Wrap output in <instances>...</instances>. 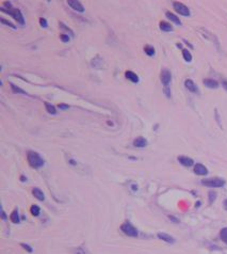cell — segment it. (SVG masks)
<instances>
[{"label": "cell", "instance_id": "1", "mask_svg": "<svg viewBox=\"0 0 227 254\" xmlns=\"http://www.w3.org/2000/svg\"><path fill=\"white\" fill-rule=\"evenodd\" d=\"M27 159H28L29 164L34 169H38V168H41V167L44 166L43 158H42V157H41L36 152H32V151H30V152L28 153Z\"/></svg>", "mask_w": 227, "mask_h": 254}, {"label": "cell", "instance_id": "2", "mask_svg": "<svg viewBox=\"0 0 227 254\" xmlns=\"http://www.w3.org/2000/svg\"><path fill=\"white\" fill-rule=\"evenodd\" d=\"M0 11L5 12V13H8L9 15H11L17 23L20 24V25H24V24H25V19H24L23 14H21V12H20L18 9H13V8H12V9H9V10L0 9Z\"/></svg>", "mask_w": 227, "mask_h": 254}, {"label": "cell", "instance_id": "3", "mask_svg": "<svg viewBox=\"0 0 227 254\" xmlns=\"http://www.w3.org/2000/svg\"><path fill=\"white\" fill-rule=\"evenodd\" d=\"M202 184L206 187H211V188H219L223 187L225 185V181L222 178H206L203 179Z\"/></svg>", "mask_w": 227, "mask_h": 254}, {"label": "cell", "instance_id": "4", "mask_svg": "<svg viewBox=\"0 0 227 254\" xmlns=\"http://www.w3.org/2000/svg\"><path fill=\"white\" fill-rule=\"evenodd\" d=\"M121 230H122L123 233H125L126 235L130 236V237H137L138 234H139L137 231V229H135L132 224H130V223H128V222L123 223L122 226H121Z\"/></svg>", "mask_w": 227, "mask_h": 254}, {"label": "cell", "instance_id": "5", "mask_svg": "<svg viewBox=\"0 0 227 254\" xmlns=\"http://www.w3.org/2000/svg\"><path fill=\"white\" fill-rule=\"evenodd\" d=\"M173 7H174V9H175V11L177 12L178 14H180V15L190 16V10L188 9L187 5H184L183 3L176 1V2L173 3Z\"/></svg>", "mask_w": 227, "mask_h": 254}, {"label": "cell", "instance_id": "6", "mask_svg": "<svg viewBox=\"0 0 227 254\" xmlns=\"http://www.w3.org/2000/svg\"><path fill=\"white\" fill-rule=\"evenodd\" d=\"M160 79H161V82L164 84V86H169V83L171 82V79H172V75H171V72L167 70H163L161 72V76H160Z\"/></svg>", "mask_w": 227, "mask_h": 254}, {"label": "cell", "instance_id": "7", "mask_svg": "<svg viewBox=\"0 0 227 254\" xmlns=\"http://www.w3.org/2000/svg\"><path fill=\"white\" fill-rule=\"evenodd\" d=\"M67 3H68V5H70V7L72 8L73 10H75V11H77V12H84V7L81 5L80 1L70 0V1H67Z\"/></svg>", "mask_w": 227, "mask_h": 254}, {"label": "cell", "instance_id": "8", "mask_svg": "<svg viewBox=\"0 0 227 254\" xmlns=\"http://www.w3.org/2000/svg\"><path fill=\"white\" fill-rule=\"evenodd\" d=\"M194 172H195V174L197 175H207L208 174V170L207 168L204 166V164H202V163H196L195 166H194Z\"/></svg>", "mask_w": 227, "mask_h": 254}, {"label": "cell", "instance_id": "9", "mask_svg": "<svg viewBox=\"0 0 227 254\" xmlns=\"http://www.w3.org/2000/svg\"><path fill=\"white\" fill-rule=\"evenodd\" d=\"M184 86H186V88H187L188 90L190 91V92H192V93H197V92H198L197 86H196V84L194 83L193 80L187 79L186 81H184Z\"/></svg>", "mask_w": 227, "mask_h": 254}, {"label": "cell", "instance_id": "10", "mask_svg": "<svg viewBox=\"0 0 227 254\" xmlns=\"http://www.w3.org/2000/svg\"><path fill=\"white\" fill-rule=\"evenodd\" d=\"M178 161L184 167H192L194 163L193 159L190 158V157H187V156H179L178 157Z\"/></svg>", "mask_w": 227, "mask_h": 254}, {"label": "cell", "instance_id": "11", "mask_svg": "<svg viewBox=\"0 0 227 254\" xmlns=\"http://www.w3.org/2000/svg\"><path fill=\"white\" fill-rule=\"evenodd\" d=\"M158 238L161 239V240H164L165 243H175V239H174L171 235L165 234V233H158Z\"/></svg>", "mask_w": 227, "mask_h": 254}, {"label": "cell", "instance_id": "12", "mask_svg": "<svg viewBox=\"0 0 227 254\" xmlns=\"http://www.w3.org/2000/svg\"><path fill=\"white\" fill-rule=\"evenodd\" d=\"M133 145L137 146V148H145L147 145V141L143 137H139V138H137L133 141Z\"/></svg>", "mask_w": 227, "mask_h": 254}, {"label": "cell", "instance_id": "13", "mask_svg": "<svg viewBox=\"0 0 227 254\" xmlns=\"http://www.w3.org/2000/svg\"><path fill=\"white\" fill-rule=\"evenodd\" d=\"M125 75H126L127 79H129L130 81H132L133 83H138V82H139V77H138V75L135 74V73L131 72V70H128V72L125 73Z\"/></svg>", "mask_w": 227, "mask_h": 254}, {"label": "cell", "instance_id": "14", "mask_svg": "<svg viewBox=\"0 0 227 254\" xmlns=\"http://www.w3.org/2000/svg\"><path fill=\"white\" fill-rule=\"evenodd\" d=\"M32 193H33L34 197H35L37 200H40V201H44V200H45V195H44V192L41 190V189L33 188V190H32Z\"/></svg>", "mask_w": 227, "mask_h": 254}, {"label": "cell", "instance_id": "15", "mask_svg": "<svg viewBox=\"0 0 227 254\" xmlns=\"http://www.w3.org/2000/svg\"><path fill=\"white\" fill-rule=\"evenodd\" d=\"M204 84L210 89H216L219 86L218 81H216V80H213V79H205Z\"/></svg>", "mask_w": 227, "mask_h": 254}, {"label": "cell", "instance_id": "16", "mask_svg": "<svg viewBox=\"0 0 227 254\" xmlns=\"http://www.w3.org/2000/svg\"><path fill=\"white\" fill-rule=\"evenodd\" d=\"M159 27H160V29L164 32H169V31H172V30H173V27L171 26V24L165 23V21H161Z\"/></svg>", "mask_w": 227, "mask_h": 254}, {"label": "cell", "instance_id": "17", "mask_svg": "<svg viewBox=\"0 0 227 254\" xmlns=\"http://www.w3.org/2000/svg\"><path fill=\"white\" fill-rule=\"evenodd\" d=\"M167 17L169 18L170 21H173V23L177 24V25H181V21H180L179 18H178L176 15H174L173 13H171V12H167Z\"/></svg>", "mask_w": 227, "mask_h": 254}, {"label": "cell", "instance_id": "18", "mask_svg": "<svg viewBox=\"0 0 227 254\" xmlns=\"http://www.w3.org/2000/svg\"><path fill=\"white\" fill-rule=\"evenodd\" d=\"M10 219L13 223H19V215H18L17 210H14L10 216Z\"/></svg>", "mask_w": 227, "mask_h": 254}, {"label": "cell", "instance_id": "19", "mask_svg": "<svg viewBox=\"0 0 227 254\" xmlns=\"http://www.w3.org/2000/svg\"><path fill=\"white\" fill-rule=\"evenodd\" d=\"M45 107H46V110H47V112L49 114H56L57 113V109L54 108V106L50 105L49 103H45Z\"/></svg>", "mask_w": 227, "mask_h": 254}, {"label": "cell", "instance_id": "20", "mask_svg": "<svg viewBox=\"0 0 227 254\" xmlns=\"http://www.w3.org/2000/svg\"><path fill=\"white\" fill-rule=\"evenodd\" d=\"M30 211H31V215L34 216V217H37L41 213V209L37 205H32L31 208H30Z\"/></svg>", "mask_w": 227, "mask_h": 254}, {"label": "cell", "instance_id": "21", "mask_svg": "<svg viewBox=\"0 0 227 254\" xmlns=\"http://www.w3.org/2000/svg\"><path fill=\"white\" fill-rule=\"evenodd\" d=\"M144 51H145V54H147V56H149V57H151V56H154L155 54V48L153 47V46H145V48H144Z\"/></svg>", "mask_w": 227, "mask_h": 254}, {"label": "cell", "instance_id": "22", "mask_svg": "<svg viewBox=\"0 0 227 254\" xmlns=\"http://www.w3.org/2000/svg\"><path fill=\"white\" fill-rule=\"evenodd\" d=\"M182 56H183L184 60L187 62H191L192 60V54H190V51L188 49H183L182 50Z\"/></svg>", "mask_w": 227, "mask_h": 254}, {"label": "cell", "instance_id": "23", "mask_svg": "<svg viewBox=\"0 0 227 254\" xmlns=\"http://www.w3.org/2000/svg\"><path fill=\"white\" fill-rule=\"evenodd\" d=\"M11 86V89H12V91H13L14 93H20V94H26V92L23 90V89H20V88H18V86H16L15 84H13V83H11L10 84Z\"/></svg>", "mask_w": 227, "mask_h": 254}, {"label": "cell", "instance_id": "24", "mask_svg": "<svg viewBox=\"0 0 227 254\" xmlns=\"http://www.w3.org/2000/svg\"><path fill=\"white\" fill-rule=\"evenodd\" d=\"M220 236H221V239L227 245V227L222 229V231H221V233H220Z\"/></svg>", "mask_w": 227, "mask_h": 254}, {"label": "cell", "instance_id": "25", "mask_svg": "<svg viewBox=\"0 0 227 254\" xmlns=\"http://www.w3.org/2000/svg\"><path fill=\"white\" fill-rule=\"evenodd\" d=\"M216 193L213 192V191H210L209 192V202L212 203L214 200H216Z\"/></svg>", "mask_w": 227, "mask_h": 254}, {"label": "cell", "instance_id": "26", "mask_svg": "<svg viewBox=\"0 0 227 254\" xmlns=\"http://www.w3.org/2000/svg\"><path fill=\"white\" fill-rule=\"evenodd\" d=\"M60 37H61V40H62L63 42H65V43H66V42L70 41V36H68V35H65V34H61Z\"/></svg>", "mask_w": 227, "mask_h": 254}, {"label": "cell", "instance_id": "27", "mask_svg": "<svg viewBox=\"0 0 227 254\" xmlns=\"http://www.w3.org/2000/svg\"><path fill=\"white\" fill-rule=\"evenodd\" d=\"M40 23H41V26H42V27H44V28L47 27V21H46L45 18H41Z\"/></svg>", "mask_w": 227, "mask_h": 254}, {"label": "cell", "instance_id": "28", "mask_svg": "<svg viewBox=\"0 0 227 254\" xmlns=\"http://www.w3.org/2000/svg\"><path fill=\"white\" fill-rule=\"evenodd\" d=\"M58 107L60 109H62V110H66V109L70 108V106H68V105H66V104H59Z\"/></svg>", "mask_w": 227, "mask_h": 254}, {"label": "cell", "instance_id": "29", "mask_svg": "<svg viewBox=\"0 0 227 254\" xmlns=\"http://www.w3.org/2000/svg\"><path fill=\"white\" fill-rule=\"evenodd\" d=\"M21 247H23L25 250H27L28 252H30V253H31V252H32V249H31V248H30L28 245H26V243H21Z\"/></svg>", "mask_w": 227, "mask_h": 254}, {"label": "cell", "instance_id": "30", "mask_svg": "<svg viewBox=\"0 0 227 254\" xmlns=\"http://www.w3.org/2000/svg\"><path fill=\"white\" fill-rule=\"evenodd\" d=\"M1 21H2V23H3V24H5V25H8V26H11V27H12V28H15V27H14V26H13V25H12V24H11V23H10V21H5V18H1Z\"/></svg>", "mask_w": 227, "mask_h": 254}, {"label": "cell", "instance_id": "31", "mask_svg": "<svg viewBox=\"0 0 227 254\" xmlns=\"http://www.w3.org/2000/svg\"><path fill=\"white\" fill-rule=\"evenodd\" d=\"M170 219H172V221H173V222H176V223H178L179 222V221H178V219L177 218H175V217H173V216H170Z\"/></svg>", "mask_w": 227, "mask_h": 254}, {"label": "cell", "instance_id": "32", "mask_svg": "<svg viewBox=\"0 0 227 254\" xmlns=\"http://www.w3.org/2000/svg\"><path fill=\"white\" fill-rule=\"evenodd\" d=\"M1 217H2L3 220H7V216H5V211H3V209H2V210H1Z\"/></svg>", "mask_w": 227, "mask_h": 254}, {"label": "cell", "instance_id": "33", "mask_svg": "<svg viewBox=\"0 0 227 254\" xmlns=\"http://www.w3.org/2000/svg\"><path fill=\"white\" fill-rule=\"evenodd\" d=\"M164 92H165V94H167V95L169 96V97L171 96V95H170V90H169V89L165 88V89H164Z\"/></svg>", "mask_w": 227, "mask_h": 254}, {"label": "cell", "instance_id": "34", "mask_svg": "<svg viewBox=\"0 0 227 254\" xmlns=\"http://www.w3.org/2000/svg\"><path fill=\"white\" fill-rule=\"evenodd\" d=\"M223 86L225 88V90H227V81H223Z\"/></svg>", "mask_w": 227, "mask_h": 254}, {"label": "cell", "instance_id": "35", "mask_svg": "<svg viewBox=\"0 0 227 254\" xmlns=\"http://www.w3.org/2000/svg\"><path fill=\"white\" fill-rule=\"evenodd\" d=\"M77 254H86V253H84V252L82 251V250H79V251L77 252Z\"/></svg>", "mask_w": 227, "mask_h": 254}, {"label": "cell", "instance_id": "36", "mask_svg": "<svg viewBox=\"0 0 227 254\" xmlns=\"http://www.w3.org/2000/svg\"><path fill=\"white\" fill-rule=\"evenodd\" d=\"M224 205H225V208L227 209V200H225L224 201Z\"/></svg>", "mask_w": 227, "mask_h": 254}]
</instances>
